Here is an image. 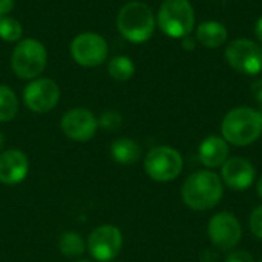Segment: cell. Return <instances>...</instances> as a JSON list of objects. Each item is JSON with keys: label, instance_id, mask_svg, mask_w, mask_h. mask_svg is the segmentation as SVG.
Returning <instances> with one entry per match:
<instances>
[{"label": "cell", "instance_id": "obj_5", "mask_svg": "<svg viewBox=\"0 0 262 262\" xmlns=\"http://www.w3.org/2000/svg\"><path fill=\"white\" fill-rule=\"evenodd\" d=\"M48 51L35 38H25L17 43L11 54L12 72L21 80L37 78L46 68Z\"/></svg>", "mask_w": 262, "mask_h": 262}, {"label": "cell", "instance_id": "obj_16", "mask_svg": "<svg viewBox=\"0 0 262 262\" xmlns=\"http://www.w3.org/2000/svg\"><path fill=\"white\" fill-rule=\"evenodd\" d=\"M227 37H229L227 28L216 20L203 21L196 28V35H195L196 41L207 49H216L223 46L227 41Z\"/></svg>", "mask_w": 262, "mask_h": 262}, {"label": "cell", "instance_id": "obj_27", "mask_svg": "<svg viewBox=\"0 0 262 262\" xmlns=\"http://www.w3.org/2000/svg\"><path fill=\"white\" fill-rule=\"evenodd\" d=\"M181 43H183V48L186 51H193L196 48V38L195 37H190V35H186L184 38H181Z\"/></svg>", "mask_w": 262, "mask_h": 262}, {"label": "cell", "instance_id": "obj_23", "mask_svg": "<svg viewBox=\"0 0 262 262\" xmlns=\"http://www.w3.org/2000/svg\"><path fill=\"white\" fill-rule=\"evenodd\" d=\"M250 230L256 238L262 239V206L256 207L250 215Z\"/></svg>", "mask_w": 262, "mask_h": 262}, {"label": "cell", "instance_id": "obj_6", "mask_svg": "<svg viewBox=\"0 0 262 262\" xmlns=\"http://www.w3.org/2000/svg\"><path fill=\"white\" fill-rule=\"evenodd\" d=\"M146 173L158 183L175 180L183 170V158L180 152L169 146L154 147L144 160Z\"/></svg>", "mask_w": 262, "mask_h": 262}, {"label": "cell", "instance_id": "obj_9", "mask_svg": "<svg viewBox=\"0 0 262 262\" xmlns=\"http://www.w3.org/2000/svg\"><path fill=\"white\" fill-rule=\"evenodd\" d=\"M60 100V88L52 78H34L23 91V101L26 107L35 114H46L52 111Z\"/></svg>", "mask_w": 262, "mask_h": 262}, {"label": "cell", "instance_id": "obj_19", "mask_svg": "<svg viewBox=\"0 0 262 262\" xmlns=\"http://www.w3.org/2000/svg\"><path fill=\"white\" fill-rule=\"evenodd\" d=\"M18 111V101L15 92L6 86L0 84V123L11 121Z\"/></svg>", "mask_w": 262, "mask_h": 262}, {"label": "cell", "instance_id": "obj_25", "mask_svg": "<svg viewBox=\"0 0 262 262\" xmlns=\"http://www.w3.org/2000/svg\"><path fill=\"white\" fill-rule=\"evenodd\" d=\"M250 91H252L253 98H255L259 104H262V80H256V81L252 84Z\"/></svg>", "mask_w": 262, "mask_h": 262}, {"label": "cell", "instance_id": "obj_15", "mask_svg": "<svg viewBox=\"0 0 262 262\" xmlns=\"http://www.w3.org/2000/svg\"><path fill=\"white\" fill-rule=\"evenodd\" d=\"M229 158V144L224 138L210 135L200 144V160L207 167L223 166Z\"/></svg>", "mask_w": 262, "mask_h": 262}, {"label": "cell", "instance_id": "obj_31", "mask_svg": "<svg viewBox=\"0 0 262 262\" xmlns=\"http://www.w3.org/2000/svg\"><path fill=\"white\" fill-rule=\"evenodd\" d=\"M259 114H261V117H262V107H261V111H259Z\"/></svg>", "mask_w": 262, "mask_h": 262}, {"label": "cell", "instance_id": "obj_13", "mask_svg": "<svg viewBox=\"0 0 262 262\" xmlns=\"http://www.w3.org/2000/svg\"><path fill=\"white\" fill-rule=\"evenodd\" d=\"M223 181L233 190H246L255 180V169L252 163L243 157H235L223 164Z\"/></svg>", "mask_w": 262, "mask_h": 262}, {"label": "cell", "instance_id": "obj_8", "mask_svg": "<svg viewBox=\"0 0 262 262\" xmlns=\"http://www.w3.org/2000/svg\"><path fill=\"white\" fill-rule=\"evenodd\" d=\"M71 57L83 68H95L107 60L109 46L103 35L97 32H81L71 41Z\"/></svg>", "mask_w": 262, "mask_h": 262}, {"label": "cell", "instance_id": "obj_12", "mask_svg": "<svg viewBox=\"0 0 262 262\" xmlns=\"http://www.w3.org/2000/svg\"><path fill=\"white\" fill-rule=\"evenodd\" d=\"M60 126L68 138L84 143L95 135L98 129V120L89 109L74 107L63 115Z\"/></svg>", "mask_w": 262, "mask_h": 262}, {"label": "cell", "instance_id": "obj_4", "mask_svg": "<svg viewBox=\"0 0 262 262\" xmlns=\"http://www.w3.org/2000/svg\"><path fill=\"white\" fill-rule=\"evenodd\" d=\"M157 23L170 38L190 35L195 26V11L189 0H164L160 6Z\"/></svg>", "mask_w": 262, "mask_h": 262}, {"label": "cell", "instance_id": "obj_7", "mask_svg": "<svg viewBox=\"0 0 262 262\" xmlns=\"http://www.w3.org/2000/svg\"><path fill=\"white\" fill-rule=\"evenodd\" d=\"M224 57L239 74L258 75L262 71V46L249 38H236L230 41L226 48Z\"/></svg>", "mask_w": 262, "mask_h": 262}, {"label": "cell", "instance_id": "obj_28", "mask_svg": "<svg viewBox=\"0 0 262 262\" xmlns=\"http://www.w3.org/2000/svg\"><path fill=\"white\" fill-rule=\"evenodd\" d=\"M255 35H256V38L262 43V17L258 18V21L255 25Z\"/></svg>", "mask_w": 262, "mask_h": 262}, {"label": "cell", "instance_id": "obj_18", "mask_svg": "<svg viewBox=\"0 0 262 262\" xmlns=\"http://www.w3.org/2000/svg\"><path fill=\"white\" fill-rule=\"evenodd\" d=\"M107 72L117 81H127L135 74V64L127 55H115L107 63Z\"/></svg>", "mask_w": 262, "mask_h": 262}, {"label": "cell", "instance_id": "obj_30", "mask_svg": "<svg viewBox=\"0 0 262 262\" xmlns=\"http://www.w3.org/2000/svg\"><path fill=\"white\" fill-rule=\"evenodd\" d=\"M3 147V134L0 132V149Z\"/></svg>", "mask_w": 262, "mask_h": 262}, {"label": "cell", "instance_id": "obj_17", "mask_svg": "<svg viewBox=\"0 0 262 262\" xmlns=\"http://www.w3.org/2000/svg\"><path fill=\"white\" fill-rule=\"evenodd\" d=\"M111 154L117 163L129 166V164H134L140 160L141 147L132 138H118L112 143Z\"/></svg>", "mask_w": 262, "mask_h": 262}, {"label": "cell", "instance_id": "obj_22", "mask_svg": "<svg viewBox=\"0 0 262 262\" xmlns=\"http://www.w3.org/2000/svg\"><path fill=\"white\" fill-rule=\"evenodd\" d=\"M123 124V117L117 111H106L98 118V126H101L104 130H118Z\"/></svg>", "mask_w": 262, "mask_h": 262}, {"label": "cell", "instance_id": "obj_21", "mask_svg": "<svg viewBox=\"0 0 262 262\" xmlns=\"http://www.w3.org/2000/svg\"><path fill=\"white\" fill-rule=\"evenodd\" d=\"M23 35L21 23L14 17H2L0 18V38L5 41H20Z\"/></svg>", "mask_w": 262, "mask_h": 262}, {"label": "cell", "instance_id": "obj_10", "mask_svg": "<svg viewBox=\"0 0 262 262\" xmlns=\"http://www.w3.org/2000/svg\"><path fill=\"white\" fill-rule=\"evenodd\" d=\"M123 247V235L115 226L97 227L88 238V250L92 258L98 262L115 259Z\"/></svg>", "mask_w": 262, "mask_h": 262}, {"label": "cell", "instance_id": "obj_14", "mask_svg": "<svg viewBox=\"0 0 262 262\" xmlns=\"http://www.w3.org/2000/svg\"><path fill=\"white\" fill-rule=\"evenodd\" d=\"M28 157L18 149H9L0 154V183L14 186L28 175Z\"/></svg>", "mask_w": 262, "mask_h": 262}, {"label": "cell", "instance_id": "obj_2", "mask_svg": "<svg viewBox=\"0 0 262 262\" xmlns=\"http://www.w3.org/2000/svg\"><path fill=\"white\" fill-rule=\"evenodd\" d=\"M155 15L149 5L143 2L126 3L117 17V28L120 34L130 43H144L155 32Z\"/></svg>", "mask_w": 262, "mask_h": 262}, {"label": "cell", "instance_id": "obj_3", "mask_svg": "<svg viewBox=\"0 0 262 262\" xmlns=\"http://www.w3.org/2000/svg\"><path fill=\"white\" fill-rule=\"evenodd\" d=\"M223 138L235 146H247L255 143L262 134L261 114L252 107L232 109L221 124Z\"/></svg>", "mask_w": 262, "mask_h": 262}, {"label": "cell", "instance_id": "obj_33", "mask_svg": "<svg viewBox=\"0 0 262 262\" xmlns=\"http://www.w3.org/2000/svg\"><path fill=\"white\" fill-rule=\"evenodd\" d=\"M0 18H2V17H0Z\"/></svg>", "mask_w": 262, "mask_h": 262}, {"label": "cell", "instance_id": "obj_26", "mask_svg": "<svg viewBox=\"0 0 262 262\" xmlns=\"http://www.w3.org/2000/svg\"><path fill=\"white\" fill-rule=\"evenodd\" d=\"M14 5V0H0V17H6L12 11Z\"/></svg>", "mask_w": 262, "mask_h": 262}, {"label": "cell", "instance_id": "obj_29", "mask_svg": "<svg viewBox=\"0 0 262 262\" xmlns=\"http://www.w3.org/2000/svg\"><path fill=\"white\" fill-rule=\"evenodd\" d=\"M258 193H259V196L262 198V178L258 181Z\"/></svg>", "mask_w": 262, "mask_h": 262}, {"label": "cell", "instance_id": "obj_24", "mask_svg": "<svg viewBox=\"0 0 262 262\" xmlns=\"http://www.w3.org/2000/svg\"><path fill=\"white\" fill-rule=\"evenodd\" d=\"M226 262H255L253 256L244 250H233L229 253Z\"/></svg>", "mask_w": 262, "mask_h": 262}, {"label": "cell", "instance_id": "obj_11", "mask_svg": "<svg viewBox=\"0 0 262 262\" xmlns=\"http://www.w3.org/2000/svg\"><path fill=\"white\" fill-rule=\"evenodd\" d=\"M243 236V229L235 215L221 212L212 216L209 223V238L220 250H232L238 246Z\"/></svg>", "mask_w": 262, "mask_h": 262}, {"label": "cell", "instance_id": "obj_32", "mask_svg": "<svg viewBox=\"0 0 262 262\" xmlns=\"http://www.w3.org/2000/svg\"><path fill=\"white\" fill-rule=\"evenodd\" d=\"M77 262H91V261H77Z\"/></svg>", "mask_w": 262, "mask_h": 262}, {"label": "cell", "instance_id": "obj_20", "mask_svg": "<svg viewBox=\"0 0 262 262\" xmlns=\"http://www.w3.org/2000/svg\"><path fill=\"white\" fill-rule=\"evenodd\" d=\"M60 252L68 258H77L84 253V241L75 232H66L58 239Z\"/></svg>", "mask_w": 262, "mask_h": 262}, {"label": "cell", "instance_id": "obj_1", "mask_svg": "<svg viewBox=\"0 0 262 262\" xmlns=\"http://www.w3.org/2000/svg\"><path fill=\"white\" fill-rule=\"evenodd\" d=\"M181 196L187 207L193 210H209L223 198V183L216 173L201 170L184 181Z\"/></svg>", "mask_w": 262, "mask_h": 262}]
</instances>
